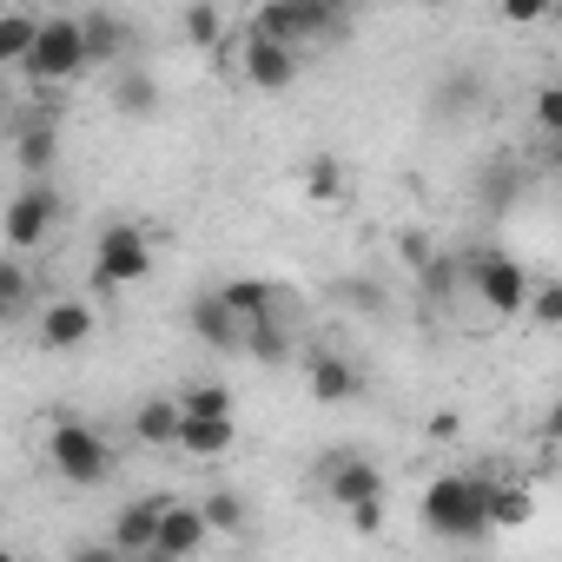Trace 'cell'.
I'll return each instance as SVG.
<instances>
[{
	"instance_id": "obj_5",
	"label": "cell",
	"mask_w": 562,
	"mask_h": 562,
	"mask_svg": "<svg viewBox=\"0 0 562 562\" xmlns=\"http://www.w3.org/2000/svg\"><path fill=\"white\" fill-rule=\"evenodd\" d=\"M470 292L483 299V312L516 318L522 299H529V271H522L509 251H476V258H470Z\"/></svg>"
},
{
	"instance_id": "obj_4",
	"label": "cell",
	"mask_w": 562,
	"mask_h": 562,
	"mask_svg": "<svg viewBox=\"0 0 562 562\" xmlns=\"http://www.w3.org/2000/svg\"><path fill=\"white\" fill-rule=\"evenodd\" d=\"M153 278V238L139 225H106L93 238V292H126Z\"/></svg>"
},
{
	"instance_id": "obj_29",
	"label": "cell",
	"mask_w": 562,
	"mask_h": 562,
	"mask_svg": "<svg viewBox=\"0 0 562 562\" xmlns=\"http://www.w3.org/2000/svg\"><path fill=\"white\" fill-rule=\"evenodd\" d=\"M218 8H205V0H199V8H186V41L192 47H218Z\"/></svg>"
},
{
	"instance_id": "obj_25",
	"label": "cell",
	"mask_w": 562,
	"mask_h": 562,
	"mask_svg": "<svg viewBox=\"0 0 562 562\" xmlns=\"http://www.w3.org/2000/svg\"><path fill=\"white\" fill-rule=\"evenodd\" d=\"M522 312H529L542 331H555V325H562V285H555V278H542V285L529 278V299H522Z\"/></svg>"
},
{
	"instance_id": "obj_9",
	"label": "cell",
	"mask_w": 562,
	"mask_h": 562,
	"mask_svg": "<svg viewBox=\"0 0 562 562\" xmlns=\"http://www.w3.org/2000/svg\"><path fill=\"white\" fill-rule=\"evenodd\" d=\"M93 331H100V318H93V305H87V299H54V305L41 312V351H54V358L87 351V345H93Z\"/></svg>"
},
{
	"instance_id": "obj_15",
	"label": "cell",
	"mask_w": 562,
	"mask_h": 562,
	"mask_svg": "<svg viewBox=\"0 0 562 562\" xmlns=\"http://www.w3.org/2000/svg\"><path fill=\"white\" fill-rule=\"evenodd\" d=\"M80 41H87V60L100 67V60H120V54H126V41H133V27H126L120 14H106V8H93V14L80 21Z\"/></svg>"
},
{
	"instance_id": "obj_6",
	"label": "cell",
	"mask_w": 562,
	"mask_h": 562,
	"mask_svg": "<svg viewBox=\"0 0 562 562\" xmlns=\"http://www.w3.org/2000/svg\"><path fill=\"white\" fill-rule=\"evenodd\" d=\"M54 218H60V199H54V186H47V179H27V192H14V199H8V212H0V238H8V251L47 245Z\"/></svg>"
},
{
	"instance_id": "obj_31",
	"label": "cell",
	"mask_w": 562,
	"mask_h": 562,
	"mask_svg": "<svg viewBox=\"0 0 562 562\" xmlns=\"http://www.w3.org/2000/svg\"><path fill=\"white\" fill-rule=\"evenodd\" d=\"M536 126L542 133H562V87H542L536 93Z\"/></svg>"
},
{
	"instance_id": "obj_36",
	"label": "cell",
	"mask_w": 562,
	"mask_h": 562,
	"mask_svg": "<svg viewBox=\"0 0 562 562\" xmlns=\"http://www.w3.org/2000/svg\"><path fill=\"white\" fill-rule=\"evenodd\" d=\"M424 8H443V0H424Z\"/></svg>"
},
{
	"instance_id": "obj_1",
	"label": "cell",
	"mask_w": 562,
	"mask_h": 562,
	"mask_svg": "<svg viewBox=\"0 0 562 562\" xmlns=\"http://www.w3.org/2000/svg\"><path fill=\"white\" fill-rule=\"evenodd\" d=\"M483 496H490V483L483 476H437L430 490H424V529L430 536H443V542H483L490 536V509H483Z\"/></svg>"
},
{
	"instance_id": "obj_37",
	"label": "cell",
	"mask_w": 562,
	"mask_h": 562,
	"mask_svg": "<svg viewBox=\"0 0 562 562\" xmlns=\"http://www.w3.org/2000/svg\"><path fill=\"white\" fill-rule=\"evenodd\" d=\"M0 120H8V100H0Z\"/></svg>"
},
{
	"instance_id": "obj_24",
	"label": "cell",
	"mask_w": 562,
	"mask_h": 562,
	"mask_svg": "<svg viewBox=\"0 0 562 562\" xmlns=\"http://www.w3.org/2000/svg\"><path fill=\"white\" fill-rule=\"evenodd\" d=\"M179 411L186 417H232V391L225 384H186L179 391Z\"/></svg>"
},
{
	"instance_id": "obj_26",
	"label": "cell",
	"mask_w": 562,
	"mask_h": 562,
	"mask_svg": "<svg viewBox=\"0 0 562 562\" xmlns=\"http://www.w3.org/2000/svg\"><path fill=\"white\" fill-rule=\"evenodd\" d=\"M199 509H205V529H218V536H238V529H245V496H232V490L205 496Z\"/></svg>"
},
{
	"instance_id": "obj_3",
	"label": "cell",
	"mask_w": 562,
	"mask_h": 562,
	"mask_svg": "<svg viewBox=\"0 0 562 562\" xmlns=\"http://www.w3.org/2000/svg\"><path fill=\"white\" fill-rule=\"evenodd\" d=\"M93 60H87V41H80V21L74 14H54L34 27V47L21 54V74L41 80V87H60V80H80Z\"/></svg>"
},
{
	"instance_id": "obj_17",
	"label": "cell",
	"mask_w": 562,
	"mask_h": 562,
	"mask_svg": "<svg viewBox=\"0 0 562 562\" xmlns=\"http://www.w3.org/2000/svg\"><path fill=\"white\" fill-rule=\"evenodd\" d=\"M245 34H258V41H278V47H299V41H305V21H299V8H292V0H265V8L245 21Z\"/></svg>"
},
{
	"instance_id": "obj_13",
	"label": "cell",
	"mask_w": 562,
	"mask_h": 562,
	"mask_svg": "<svg viewBox=\"0 0 562 562\" xmlns=\"http://www.w3.org/2000/svg\"><path fill=\"white\" fill-rule=\"evenodd\" d=\"M186 325H192V338H199V345H212V351H238V345H245V325H238V312H232L218 292L192 299Z\"/></svg>"
},
{
	"instance_id": "obj_30",
	"label": "cell",
	"mask_w": 562,
	"mask_h": 562,
	"mask_svg": "<svg viewBox=\"0 0 562 562\" xmlns=\"http://www.w3.org/2000/svg\"><path fill=\"white\" fill-rule=\"evenodd\" d=\"M463 106H476V74H450L437 93V113H463Z\"/></svg>"
},
{
	"instance_id": "obj_16",
	"label": "cell",
	"mask_w": 562,
	"mask_h": 562,
	"mask_svg": "<svg viewBox=\"0 0 562 562\" xmlns=\"http://www.w3.org/2000/svg\"><path fill=\"white\" fill-rule=\"evenodd\" d=\"M14 159H21V172H27V179H47V172H54V159H60V133H54V120H34V126L14 139Z\"/></svg>"
},
{
	"instance_id": "obj_39",
	"label": "cell",
	"mask_w": 562,
	"mask_h": 562,
	"mask_svg": "<svg viewBox=\"0 0 562 562\" xmlns=\"http://www.w3.org/2000/svg\"><path fill=\"white\" fill-rule=\"evenodd\" d=\"M549 8H555V0H549Z\"/></svg>"
},
{
	"instance_id": "obj_10",
	"label": "cell",
	"mask_w": 562,
	"mask_h": 562,
	"mask_svg": "<svg viewBox=\"0 0 562 562\" xmlns=\"http://www.w3.org/2000/svg\"><path fill=\"white\" fill-rule=\"evenodd\" d=\"M205 542H212V529H205V509L172 496V503L159 509V536H153V555H159V562H186V555H199Z\"/></svg>"
},
{
	"instance_id": "obj_7",
	"label": "cell",
	"mask_w": 562,
	"mask_h": 562,
	"mask_svg": "<svg viewBox=\"0 0 562 562\" xmlns=\"http://www.w3.org/2000/svg\"><path fill=\"white\" fill-rule=\"evenodd\" d=\"M318 483L331 490L338 509H358V503H378V496H384V470H378L364 450H331L325 470H318Z\"/></svg>"
},
{
	"instance_id": "obj_8",
	"label": "cell",
	"mask_w": 562,
	"mask_h": 562,
	"mask_svg": "<svg viewBox=\"0 0 562 562\" xmlns=\"http://www.w3.org/2000/svg\"><path fill=\"white\" fill-rule=\"evenodd\" d=\"M238 74H245V87H258V93H285V87L299 80V47H278V41L245 34V47H238Z\"/></svg>"
},
{
	"instance_id": "obj_35",
	"label": "cell",
	"mask_w": 562,
	"mask_h": 562,
	"mask_svg": "<svg viewBox=\"0 0 562 562\" xmlns=\"http://www.w3.org/2000/svg\"><path fill=\"white\" fill-rule=\"evenodd\" d=\"M0 331H8V305H0Z\"/></svg>"
},
{
	"instance_id": "obj_27",
	"label": "cell",
	"mask_w": 562,
	"mask_h": 562,
	"mask_svg": "<svg viewBox=\"0 0 562 562\" xmlns=\"http://www.w3.org/2000/svg\"><path fill=\"white\" fill-rule=\"evenodd\" d=\"M27 292H34V278H27V265H21V251H0V305H8V312H14V305H21Z\"/></svg>"
},
{
	"instance_id": "obj_2",
	"label": "cell",
	"mask_w": 562,
	"mask_h": 562,
	"mask_svg": "<svg viewBox=\"0 0 562 562\" xmlns=\"http://www.w3.org/2000/svg\"><path fill=\"white\" fill-rule=\"evenodd\" d=\"M47 463H54V476L60 483H74V490H93V483H106L113 476V443L93 430V424H80V417H60L54 430H47Z\"/></svg>"
},
{
	"instance_id": "obj_28",
	"label": "cell",
	"mask_w": 562,
	"mask_h": 562,
	"mask_svg": "<svg viewBox=\"0 0 562 562\" xmlns=\"http://www.w3.org/2000/svg\"><path fill=\"white\" fill-rule=\"evenodd\" d=\"M516 186H522V166L503 153V159L483 172V199H490V205H509V199H516Z\"/></svg>"
},
{
	"instance_id": "obj_32",
	"label": "cell",
	"mask_w": 562,
	"mask_h": 562,
	"mask_svg": "<svg viewBox=\"0 0 562 562\" xmlns=\"http://www.w3.org/2000/svg\"><path fill=\"white\" fill-rule=\"evenodd\" d=\"M549 14V0H503V21H516V27H536Z\"/></svg>"
},
{
	"instance_id": "obj_34",
	"label": "cell",
	"mask_w": 562,
	"mask_h": 562,
	"mask_svg": "<svg viewBox=\"0 0 562 562\" xmlns=\"http://www.w3.org/2000/svg\"><path fill=\"white\" fill-rule=\"evenodd\" d=\"M397 245H404V258H411V265H417V271H424V265H430V238H424V232H404V238H397Z\"/></svg>"
},
{
	"instance_id": "obj_19",
	"label": "cell",
	"mask_w": 562,
	"mask_h": 562,
	"mask_svg": "<svg viewBox=\"0 0 562 562\" xmlns=\"http://www.w3.org/2000/svg\"><path fill=\"white\" fill-rule=\"evenodd\" d=\"M172 430H179V397H146L133 411V437L139 443H172Z\"/></svg>"
},
{
	"instance_id": "obj_22",
	"label": "cell",
	"mask_w": 562,
	"mask_h": 562,
	"mask_svg": "<svg viewBox=\"0 0 562 562\" xmlns=\"http://www.w3.org/2000/svg\"><path fill=\"white\" fill-rule=\"evenodd\" d=\"M34 14H0V67H21V54L34 47Z\"/></svg>"
},
{
	"instance_id": "obj_21",
	"label": "cell",
	"mask_w": 562,
	"mask_h": 562,
	"mask_svg": "<svg viewBox=\"0 0 562 562\" xmlns=\"http://www.w3.org/2000/svg\"><path fill=\"white\" fill-rule=\"evenodd\" d=\"M113 106H120L126 120H153V113H159V80H153V74H120Z\"/></svg>"
},
{
	"instance_id": "obj_18",
	"label": "cell",
	"mask_w": 562,
	"mask_h": 562,
	"mask_svg": "<svg viewBox=\"0 0 562 562\" xmlns=\"http://www.w3.org/2000/svg\"><path fill=\"white\" fill-rule=\"evenodd\" d=\"M483 509H490V529H516V522H529L536 496H529V483H490Z\"/></svg>"
},
{
	"instance_id": "obj_11",
	"label": "cell",
	"mask_w": 562,
	"mask_h": 562,
	"mask_svg": "<svg viewBox=\"0 0 562 562\" xmlns=\"http://www.w3.org/2000/svg\"><path fill=\"white\" fill-rule=\"evenodd\" d=\"M166 503H172V496H159V490L139 496V503H126V509L113 516V555H133V562L153 555V536H159V509H166Z\"/></svg>"
},
{
	"instance_id": "obj_38",
	"label": "cell",
	"mask_w": 562,
	"mask_h": 562,
	"mask_svg": "<svg viewBox=\"0 0 562 562\" xmlns=\"http://www.w3.org/2000/svg\"><path fill=\"white\" fill-rule=\"evenodd\" d=\"M0 14H8V0H0Z\"/></svg>"
},
{
	"instance_id": "obj_14",
	"label": "cell",
	"mask_w": 562,
	"mask_h": 562,
	"mask_svg": "<svg viewBox=\"0 0 562 562\" xmlns=\"http://www.w3.org/2000/svg\"><path fill=\"white\" fill-rule=\"evenodd\" d=\"M232 437H238L232 417H186V411H179V430H172V443H179L186 457H225Z\"/></svg>"
},
{
	"instance_id": "obj_12",
	"label": "cell",
	"mask_w": 562,
	"mask_h": 562,
	"mask_svg": "<svg viewBox=\"0 0 562 562\" xmlns=\"http://www.w3.org/2000/svg\"><path fill=\"white\" fill-rule=\"evenodd\" d=\"M305 384H312L318 404H351V397L364 391V378H358V364H351L345 351H312V358H305Z\"/></svg>"
},
{
	"instance_id": "obj_33",
	"label": "cell",
	"mask_w": 562,
	"mask_h": 562,
	"mask_svg": "<svg viewBox=\"0 0 562 562\" xmlns=\"http://www.w3.org/2000/svg\"><path fill=\"white\" fill-rule=\"evenodd\" d=\"M351 522H358L364 536H378V529H384V496H378V503H358V509H351Z\"/></svg>"
},
{
	"instance_id": "obj_23",
	"label": "cell",
	"mask_w": 562,
	"mask_h": 562,
	"mask_svg": "<svg viewBox=\"0 0 562 562\" xmlns=\"http://www.w3.org/2000/svg\"><path fill=\"white\" fill-rule=\"evenodd\" d=\"M305 199H312V205L345 199V166H338V159H312V166H305Z\"/></svg>"
},
{
	"instance_id": "obj_20",
	"label": "cell",
	"mask_w": 562,
	"mask_h": 562,
	"mask_svg": "<svg viewBox=\"0 0 562 562\" xmlns=\"http://www.w3.org/2000/svg\"><path fill=\"white\" fill-rule=\"evenodd\" d=\"M218 299L238 312V325H258V318L278 312V305H271V285H258V278H232V285H218Z\"/></svg>"
}]
</instances>
